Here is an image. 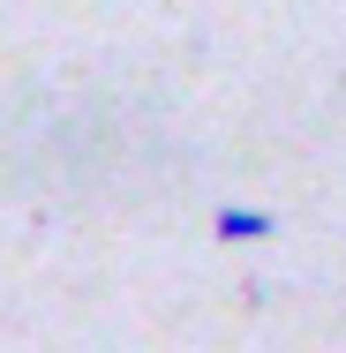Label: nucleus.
Returning <instances> with one entry per match:
<instances>
[{
    "label": "nucleus",
    "instance_id": "f257e3e1",
    "mask_svg": "<svg viewBox=\"0 0 346 353\" xmlns=\"http://www.w3.org/2000/svg\"><path fill=\"white\" fill-rule=\"evenodd\" d=\"M211 233H218V241H271L278 218L271 211H241V203H218V211H211Z\"/></svg>",
    "mask_w": 346,
    "mask_h": 353
}]
</instances>
